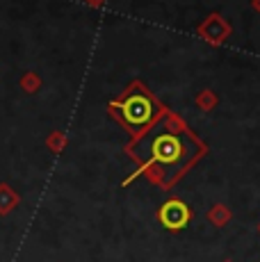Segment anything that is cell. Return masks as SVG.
<instances>
[{"instance_id": "obj_1", "label": "cell", "mask_w": 260, "mask_h": 262, "mask_svg": "<svg viewBox=\"0 0 260 262\" xmlns=\"http://www.w3.org/2000/svg\"><path fill=\"white\" fill-rule=\"evenodd\" d=\"M112 107L121 112L123 123L130 128H142L153 119V100L142 92H130L126 98L114 100Z\"/></svg>"}, {"instance_id": "obj_3", "label": "cell", "mask_w": 260, "mask_h": 262, "mask_svg": "<svg viewBox=\"0 0 260 262\" xmlns=\"http://www.w3.org/2000/svg\"><path fill=\"white\" fill-rule=\"evenodd\" d=\"M151 153H153V160H156V162L176 164L183 155V144H181V139L174 137V135H160L151 146Z\"/></svg>"}, {"instance_id": "obj_4", "label": "cell", "mask_w": 260, "mask_h": 262, "mask_svg": "<svg viewBox=\"0 0 260 262\" xmlns=\"http://www.w3.org/2000/svg\"><path fill=\"white\" fill-rule=\"evenodd\" d=\"M210 219H212L217 226H222L231 219V212H228V208H224V205H214L212 212H210Z\"/></svg>"}, {"instance_id": "obj_2", "label": "cell", "mask_w": 260, "mask_h": 262, "mask_svg": "<svg viewBox=\"0 0 260 262\" xmlns=\"http://www.w3.org/2000/svg\"><path fill=\"white\" fill-rule=\"evenodd\" d=\"M158 219L167 230L178 233V230H183L185 226L189 224V219H192V210H189L181 199H171V201H167V203L160 208Z\"/></svg>"}]
</instances>
